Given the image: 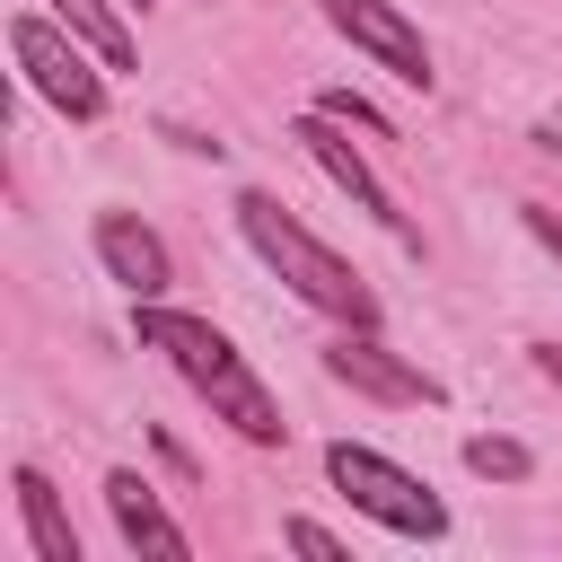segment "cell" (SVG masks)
I'll return each mask as SVG.
<instances>
[{"label":"cell","instance_id":"cell-1","mask_svg":"<svg viewBox=\"0 0 562 562\" xmlns=\"http://www.w3.org/2000/svg\"><path fill=\"white\" fill-rule=\"evenodd\" d=\"M132 334H140V351H158V360L211 404V422H228L246 448H281V439H290L272 386L246 369V351H237L211 316H184V307H167V299H132Z\"/></svg>","mask_w":562,"mask_h":562},{"label":"cell","instance_id":"cell-2","mask_svg":"<svg viewBox=\"0 0 562 562\" xmlns=\"http://www.w3.org/2000/svg\"><path fill=\"white\" fill-rule=\"evenodd\" d=\"M237 237H246V246L290 281V299H307L316 316H334V325H378V290H369V281H360V272H351L316 228H299L263 184H246V193H237Z\"/></svg>","mask_w":562,"mask_h":562},{"label":"cell","instance_id":"cell-3","mask_svg":"<svg viewBox=\"0 0 562 562\" xmlns=\"http://www.w3.org/2000/svg\"><path fill=\"white\" fill-rule=\"evenodd\" d=\"M325 474H334V492H342L360 518H378L386 536H413V544H439V536H448V501H439L413 465H395V457H378V448H360V439H334V448H325Z\"/></svg>","mask_w":562,"mask_h":562},{"label":"cell","instance_id":"cell-4","mask_svg":"<svg viewBox=\"0 0 562 562\" xmlns=\"http://www.w3.org/2000/svg\"><path fill=\"white\" fill-rule=\"evenodd\" d=\"M9 53H18V79H26L53 114H70V123H97V114H105V61H88L97 44L70 35L61 18L18 9V18H9Z\"/></svg>","mask_w":562,"mask_h":562},{"label":"cell","instance_id":"cell-5","mask_svg":"<svg viewBox=\"0 0 562 562\" xmlns=\"http://www.w3.org/2000/svg\"><path fill=\"white\" fill-rule=\"evenodd\" d=\"M290 140H299V149H307V158L334 176V193H351V211H369V220H378L395 246H413V255H422V228L395 211V193L378 184V167H369V158H360V140H351V123H334L325 105H307V114L290 123Z\"/></svg>","mask_w":562,"mask_h":562},{"label":"cell","instance_id":"cell-6","mask_svg":"<svg viewBox=\"0 0 562 562\" xmlns=\"http://www.w3.org/2000/svg\"><path fill=\"white\" fill-rule=\"evenodd\" d=\"M325 26L351 44V53H369L386 79H404V88H422L430 97V44H422V26L395 9V0H325Z\"/></svg>","mask_w":562,"mask_h":562},{"label":"cell","instance_id":"cell-7","mask_svg":"<svg viewBox=\"0 0 562 562\" xmlns=\"http://www.w3.org/2000/svg\"><path fill=\"white\" fill-rule=\"evenodd\" d=\"M325 378L351 386V395H369V404H439V378H422L404 351H386L378 325H342L325 342Z\"/></svg>","mask_w":562,"mask_h":562},{"label":"cell","instance_id":"cell-8","mask_svg":"<svg viewBox=\"0 0 562 562\" xmlns=\"http://www.w3.org/2000/svg\"><path fill=\"white\" fill-rule=\"evenodd\" d=\"M88 246H97L105 281H123L132 299H167V290H176V255H167V237H158L140 211H97Z\"/></svg>","mask_w":562,"mask_h":562},{"label":"cell","instance_id":"cell-9","mask_svg":"<svg viewBox=\"0 0 562 562\" xmlns=\"http://www.w3.org/2000/svg\"><path fill=\"white\" fill-rule=\"evenodd\" d=\"M105 509H114V527H123V544H132V553H167V562H184V553H193V536L158 509V492H149L132 465H114V474H105Z\"/></svg>","mask_w":562,"mask_h":562},{"label":"cell","instance_id":"cell-10","mask_svg":"<svg viewBox=\"0 0 562 562\" xmlns=\"http://www.w3.org/2000/svg\"><path fill=\"white\" fill-rule=\"evenodd\" d=\"M9 492H18V527H26V553L35 562H79V536H70V509H61V492L44 483V465H9Z\"/></svg>","mask_w":562,"mask_h":562},{"label":"cell","instance_id":"cell-11","mask_svg":"<svg viewBox=\"0 0 562 562\" xmlns=\"http://www.w3.org/2000/svg\"><path fill=\"white\" fill-rule=\"evenodd\" d=\"M53 18H61L70 35H88L105 70H132V26L114 18V0H53Z\"/></svg>","mask_w":562,"mask_h":562},{"label":"cell","instance_id":"cell-12","mask_svg":"<svg viewBox=\"0 0 562 562\" xmlns=\"http://www.w3.org/2000/svg\"><path fill=\"white\" fill-rule=\"evenodd\" d=\"M465 474H483V483H527V474H536V448L509 439V430H474V439H465Z\"/></svg>","mask_w":562,"mask_h":562},{"label":"cell","instance_id":"cell-13","mask_svg":"<svg viewBox=\"0 0 562 562\" xmlns=\"http://www.w3.org/2000/svg\"><path fill=\"white\" fill-rule=\"evenodd\" d=\"M316 105H325V114H334V123H351V132H369V140H395V123H386V114H378V105H369V97H351V88H325V97H316Z\"/></svg>","mask_w":562,"mask_h":562},{"label":"cell","instance_id":"cell-14","mask_svg":"<svg viewBox=\"0 0 562 562\" xmlns=\"http://www.w3.org/2000/svg\"><path fill=\"white\" fill-rule=\"evenodd\" d=\"M281 544H290V553H307V562H351V544H342V536H325L316 518H290V527H281Z\"/></svg>","mask_w":562,"mask_h":562},{"label":"cell","instance_id":"cell-15","mask_svg":"<svg viewBox=\"0 0 562 562\" xmlns=\"http://www.w3.org/2000/svg\"><path fill=\"white\" fill-rule=\"evenodd\" d=\"M518 220H527V228H536V246L562 263V211H553V202H518Z\"/></svg>","mask_w":562,"mask_h":562},{"label":"cell","instance_id":"cell-16","mask_svg":"<svg viewBox=\"0 0 562 562\" xmlns=\"http://www.w3.org/2000/svg\"><path fill=\"white\" fill-rule=\"evenodd\" d=\"M536 378H544V386L562 395V342H536Z\"/></svg>","mask_w":562,"mask_h":562},{"label":"cell","instance_id":"cell-17","mask_svg":"<svg viewBox=\"0 0 562 562\" xmlns=\"http://www.w3.org/2000/svg\"><path fill=\"white\" fill-rule=\"evenodd\" d=\"M132 9H149V0H132Z\"/></svg>","mask_w":562,"mask_h":562}]
</instances>
